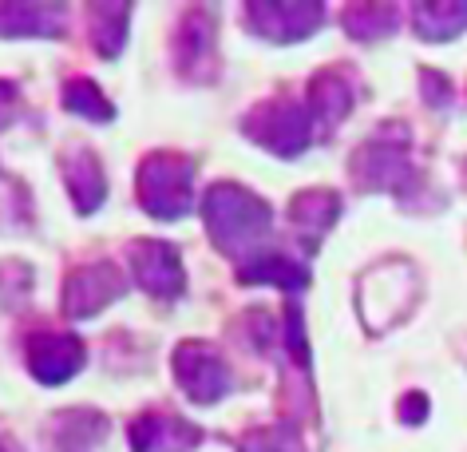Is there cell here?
I'll return each instance as SVG.
<instances>
[{"instance_id": "obj_1", "label": "cell", "mask_w": 467, "mask_h": 452, "mask_svg": "<svg viewBox=\"0 0 467 452\" xmlns=\"http://www.w3.org/2000/svg\"><path fill=\"white\" fill-rule=\"evenodd\" d=\"M206 226H210V238L218 242V250L226 254H242L258 242L265 230H270V206H265L258 194L242 191V187H230V183H218L210 187L206 203Z\"/></svg>"}, {"instance_id": "obj_2", "label": "cell", "mask_w": 467, "mask_h": 452, "mask_svg": "<svg viewBox=\"0 0 467 452\" xmlns=\"http://www.w3.org/2000/svg\"><path fill=\"white\" fill-rule=\"evenodd\" d=\"M191 179H194V163L182 155H167V151H155V155L143 159L139 167V203L150 218H162V223H174L191 211Z\"/></svg>"}, {"instance_id": "obj_3", "label": "cell", "mask_w": 467, "mask_h": 452, "mask_svg": "<svg viewBox=\"0 0 467 452\" xmlns=\"http://www.w3.org/2000/svg\"><path fill=\"white\" fill-rule=\"evenodd\" d=\"M174 377L194 405H214L230 393V369L222 353L206 342H182L174 350Z\"/></svg>"}, {"instance_id": "obj_4", "label": "cell", "mask_w": 467, "mask_h": 452, "mask_svg": "<svg viewBox=\"0 0 467 452\" xmlns=\"http://www.w3.org/2000/svg\"><path fill=\"white\" fill-rule=\"evenodd\" d=\"M246 131L277 155H301L313 135V120L309 108H301L294 100H270L246 120Z\"/></svg>"}, {"instance_id": "obj_5", "label": "cell", "mask_w": 467, "mask_h": 452, "mask_svg": "<svg viewBox=\"0 0 467 452\" xmlns=\"http://www.w3.org/2000/svg\"><path fill=\"white\" fill-rule=\"evenodd\" d=\"M353 175L377 191H404L408 187V135L404 131H377L353 159Z\"/></svg>"}, {"instance_id": "obj_6", "label": "cell", "mask_w": 467, "mask_h": 452, "mask_svg": "<svg viewBox=\"0 0 467 452\" xmlns=\"http://www.w3.org/2000/svg\"><path fill=\"white\" fill-rule=\"evenodd\" d=\"M123 274L111 262H91L67 274L64 282V314L67 318H96L99 310H108L115 298L123 294Z\"/></svg>"}, {"instance_id": "obj_7", "label": "cell", "mask_w": 467, "mask_h": 452, "mask_svg": "<svg viewBox=\"0 0 467 452\" xmlns=\"http://www.w3.org/2000/svg\"><path fill=\"white\" fill-rule=\"evenodd\" d=\"M131 274L150 298H179L186 286L179 250L159 238H139L131 247Z\"/></svg>"}, {"instance_id": "obj_8", "label": "cell", "mask_w": 467, "mask_h": 452, "mask_svg": "<svg viewBox=\"0 0 467 452\" xmlns=\"http://www.w3.org/2000/svg\"><path fill=\"white\" fill-rule=\"evenodd\" d=\"M84 362H88V350L76 333L48 330L28 342V369L40 385H64L67 377H76L84 369Z\"/></svg>"}, {"instance_id": "obj_9", "label": "cell", "mask_w": 467, "mask_h": 452, "mask_svg": "<svg viewBox=\"0 0 467 452\" xmlns=\"http://www.w3.org/2000/svg\"><path fill=\"white\" fill-rule=\"evenodd\" d=\"M202 433L174 413H143L131 421V452H191Z\"/></svg>"}, {"instance_id": "obj_10", "label": "cell", "mask_w": 467, "mask_h": 452, "mask_svg": "<svg viewBox=\"0 0 467 452\" xmlns=\"http://www.w3.org/2000/svg\"><path fill=\"white\" fill-rule=\"evenodd\" d=\"M60 171H64L67 194H72V203H76L79 215H91L103 199H108V175H103V163L96 159V151L72 147L64 155Z\"/></svg>"}, {"instance_id": "obj_11", "label": "cell", "mask_w": 467, "mask_h": 452, "mask_svg": "<svg viewBox=\"0 0 467 452\" xmlns=\"http://www.w3.org/2000/svg\"><path fill=\"white\" fill-rule=\"evenodd\" d=\"M246 20L270 40H301L321 25L317 5H254L246 8Z\"/></svg>"}, {"instance_id": "obj_12", "label": "cell", "mask_w": 467, "mask_h": 452, "mask_svg": "<svg viewBox=\"0 0 467 452\" xmlns=\"http://www.w3.org/2000/svg\"><path fill=\"white\" fill-rule=\"evenodd\" d=\"M309 120L321 127V131H329L337 120H345L348 108H353V88H348V76L341 68H325L317 72V79L309 84Z\"/></svg>"}, {"instance_id": "obj_13", "label": "cell", "mask_w": 467, "mask_h": 452, "mask_svg": "<svg viewBox=\"0 0 467 452\" xmlns=\"http://www.w3.org/2000/svg\"><path fill=\"white\" fill-rule=\"evenodd\" d=\"M210 44H214L210 16L202 8H191V13L182 16L179 32H174V60H179V72H186L191 79H206L202 68L210 64Z\"/></svg>"}, {"instance_id": "obj_14", "label": "cell", "mask_w": 467, "mask_h": 452, "mask_svg": "<svg viewBox=\"0 0 467 452\" xmlns=\"http://www.w3.org/2000/svg\"><path fill=\"white\" fill-rule=\"evenodd\" d=\"M64 8L56 5H0V37H60Z\"/></svg>"}, {"instance_id": "obj_15", "label": "cell", "mask_w": 467, "mask_h": 452, "mask_svg": "<svg viewBox=\"0 0 467 452\" xmlns=\"http://www.w3.org/2000/svg\"><path fill=\"white\" fill-rule=\"evenodd\" d=\"M108 436V421L91 409H67L52 421L56 452H91Z\"/></svg>"}, {"instance_id": "obj_16", "label": "cell", "mask_w": 467, "mask_h": 452, "mask_svg": "<svg viewBox=\"0 0 467 452\" xmlns=\"http://www.w3.org/2000/svg\"><path fill=\"white\" fill-rule=\"evenodd\" d=\"M127 20H131V8L127 5H91L88 8V32L91 44H96L99 56L115 60L127 40Z\"/></svg>"}, {"instance_id": "obj_17", "label": "cell", "mask_w": 467, "mask_h": 452, "mask_svg": "<svg viewBox=\"0 0 467 452\" xmlns=\"http://www.w3.org/2000/svg\"><path fill=\"white\" fill-rule=\"evenodd\" d=\"M289 215H294V223L306 230L313 242H317L325 230L337 223V215H341V199H337L333 191H301Z\"/></svg>"}, {"instance_id": "obj_18", "label": "cell", "mask_w": 467, "mask_h": 452, "mask_svg": "<svg viewBox=\"0 0 467 452\" xmlns=\"http://www.w3.org/2000/svg\"><path fill=\"white\" fill-rule=\"evenodd\" d=\"M242 282H277V286H306V266L294 262L289 254H250V262L238 270Z\"/></svg>"}, {"instance_id": "obj_19", "label": "cell", "mask_w": 467, "mask_h": 452, "mask_svg": "<svg viewBox=\"0 0 467 452\" xmlns=\"http://www.w3.org/2000/svg\"><path fill=\"white\" fill-rule=\"evenodd\" d=\"M416 32L428 40H448L467 28V5H416L412 8Z\"/></svg>"}, {"instance_id": "obj_20", "label": "cell", "mask_w": 467, "mask_h": 452, "mask_svg": "<svg viewBox=\"0 0 467 452\" xmlns=\"http://www.w3.org/2000/svg\"><path fill=\"white\" fill-rule=\"evenodd\" d=\"M64 108L72 115H88V120H96V123L115 120V108L103 100V91L91 84V79H67L64 84Z\"/></svg>"}, {"instance_id": "obj_21", "label": "cell", "mask_w": 467, "mask_h": 452, "mask_svg": "<svg viewBox=\"0 0 467 452\" xmlns=\"http://www.w3.org/2000/svg\"><path fill=\"white\" fill-rule=\"evenodd\" d=\"M345 28L353 32L357 40H368V37H384V32H392V25L400 20L396 8H384V5H353L341 13Z\"/></svg>"}, {"instance_id": "obj_22", "label": "cell", "mask_w": 467, "mask_h": 452, "mask_svg": "<svg viewBox=\"0 0 467 452\" xmlns=\"http://www.w3.org/2000/svg\"><path fill=\"white\" fill-rule=\"evenodd\" d=\"M16 111H20V88L8 84V79H0V131L16 120Z\"/></svg>"}, {"instance_id": "obj_23", "label": "cell", "mask_w": 467, "mask_h": 452, "mask_svg": "<svg viewBox=\"0 0 467 452\" xmlns=\"http://www.w3.org/2000/svg\"><path fill=\"white\" fill-rule=\"evenodd\" d=\"M0 452H25V445H16V436L8 428H0Z\"/></svg>"}, {"instance_id": "obj_24", "label": "cell", "mask_w": 467, "mask_h": 452, "mask_svg": "<svg viewBox=\"0 0 467 452\" xmlns=\"http://www.w3.org/2000/svg\"><path fill=\"white\" fill-rule=\"evenodd\" d=\"M463 183H467V167H463Z\"/></svg>"}]
</instances>
